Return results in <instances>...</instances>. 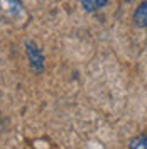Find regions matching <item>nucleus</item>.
Listing matches in <instances>:
<instances>
[{"label":"nucleus","instance_id":"nucleus-1","mask_svg":"<svg viewBox=\"0 0 147 149\" xmlns=\"http://www.w3.org/2000/svg\"><path fill=\"white\" fill-rule=\"evenodd\" d=\"M26 54L29 58V63H31V68L36 71V73H41L44 70V56L41 53V49L34 44V42H26Z\"/></svg>","mask_w":147,"mask_h":149},{"label":"nucleus","instance_id":"nucleus-2","mask_svg":"<svg viewBox=\"0 0 147 149\" xmlns=\"http://www.w3.org/2000/svg\"><path fill=\"white\" fill-rule=\"evenodd\" d=\"M0 12L7 19H15L22 14L20 0H0Z\"/></svg>","mask_w":147,"mask_h":149},{"label":"nucleus","instance_id":"nucleus-3","mask_svg":"<svg viewBox=\"0 0 147 149\" xmlns=\"http://www.w3.org/2000/svg\"><path fill=\"white\" fill-rule=\"evenodd\" d=\"M134 24L137 27H147V0L139 5L134 12Z\"/></svg>","mask_w":147,"mask_h":149},{"label":"nucleus","instance_id":"nucleus-4","mask_svg":"<svg viewBox=\"0 0 147 149\" xmlns=\"http://www.w3.org/2000/svg\"><path fill=\"white\" fill-rule=\"evenodd\" d=\"M80 2L86 12H95V10H100L101 7H105L110 0H80Z\"/></svg>","mask_w":147,"mask_h":149},{"label":"nucleus","instance_id":"nucleus-5","mask_svg":"<svg viewBox=\"0 0 147 149\" xmlns=\"http://www.w3.org/2000/svg\"><path fill=\"white\" fill-rule=\"evenodd\" d=\"M129 148H144L147 149V136H139V137H134V139L130 141Z\"/></svg>","mask_w":147,"mask_h":149},{"label":"nucleus","instance_id":"nucleus-6","mask_svg":"<svg viewBox=\"0 0 147 149\" xmlns=\"http://www.w3.org/2000/svg\"><path fill=\"white\" fill-rule=\"evenodd\" d=\"M123 2H132V0H123Z\"/></svg>","mask_w":147,"mask_h":149}]
</instances>
